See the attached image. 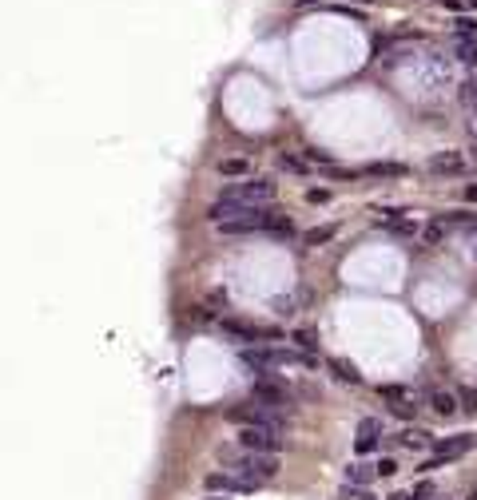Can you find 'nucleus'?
<instances>
[{"instance_id": "1", "label": "nucleus", "mask_w": 477, "mask_h": 500, "mask_svg": "<svg viewBox=\"0 0 477 500\" xmlns=\"http://www.w3.org/2000/svg\"><path fill=\"white\" fill-rule=\"evenodd\" d=\"M223 460V469L235 472V477H243L247 484H271L279 477V453H254V449H227L219 453Z\"/></svg>"}, {"instance_id": "2", "label": "nucleus", "mask_w": 477, "mask_h": 500, "mask_svg": "<svg viewBox=\"0 0 477 500\" xmlns=\"http://www.w3.org/2000/svg\"><path fill=\"white\" fill-rule=\"evenodd\" d=\"M286 445L283 425H239V449L254 453H279Z\"/></svg>"}, {"instance_id": "3", "label": "nucleus", "mask_w": 477, "mask_h": 500, "mask_svg": "<svg viewBox=\"0 0 477 500\" xmlns=\"http://www.w3.org/2000/svg\"><path fill=\"white\" fill-rule=\"evenodd\" d=\"M477 445V437L473 433H457V437H446V441H437L434 449H430V460L422 465V472H434V469H442L446 460H457V457H466L469 449Z\"/></svg>"}, {"instance_id": "4", "label": "nucleus", "mask_w": 477, "mask_h": 500, "mask_svg": "<svg viewBox=\"0 0 477 500\" xmlns=\"http://www.w3.org/2000/svg\"><path fill=\"white\" fill-rule=\"evenodd\" d=\"M203 489L211 492V496H239V492H251L254 484H247L243 477H235V472H227V469H219V472H207V480H203Z\"/></svg>"}, {"instance_id": "5", "label": "nucleus", "mask_w": 477, "mask_h": 500, "mask_svg": "<svg viewBox=\"0 0 477 500\" xmlns=\"http://www.w3.org/2000/svg\"><path fill=\"white\" fill-rule=\"evenodd\" d=\"M461 171H466V155L461 151H446V155L430 159V175H461Z\"/></svg>"}, {"instance_id": "6", "label": "nucleus", "mask_w": 477, "mask_h": 500, "mask_svg": "<svg viewBox=\"0 0 477 500\" xmlns=\"http://www.w3.org/2000/svg\"><path fill=\"white\" fill-rule=\"evenodd\" d=\"M378 433H382V421L378 417L358 421V453H374L378 449Z\"/></svg>"}, {"instance_id": "7", "label": "nucleus", "mask_w": 477, "mask_h": 500, "mask_svg": "<svg viewBox=\"0 0 477 500\" xmlns=\"http://www.w3.org/2000/svg\"><path fill=\"white\" fill-rule=\"evenodd\" d=\"M398 445H402V449H414V453H426V449L437 445V437L426 433V429H402L398 433Z\"/></svg>"}, {"instance_id": "8", "label": "nucleus", "mask_w": 477, "mask_h": 500, "mask_svg": "<svg viewBox=\"0 0 477 500\" xmlns=\"http://www.w3.org/2000/svg\"><path fill=\"white\" fill-rule=\"evenodd\" d=\"M251 401H259V405H266V409H283L286 405V393L279 390V385H266V381H259L251 390Z\"/></svg>"}, {"instance_id": "9", "label": "nucleus", "mask_w": 477, "mask_h": 500, "mask_svg": "<svg viewBox=\"0 0 477 500\" xmlns=\"http://www.w3.org/2000/svg\"><path fill=\"white\" fill-rule=\"evenodd\" d=\"M378 477V460H354V465H346V484H370Z\"/></svg>"}, {"instance_id": "10", "label": "nucleus", "mask_w": 477, "mask_h": 500, "mask_svg": "<svg viewBox=\"0 0 477 500\" xmlns=\"http://www.w3.org/2000/svg\"><path fill=\"white\" fill-rule=\"evenodd\" d=\"M219 175H223V179H251L254 167L247 159H219Z\"/></svg>"}, {"instance_id": "11", "label": "nucleus", "mask_w": 477, "mask_h": 500, "mask_svg": "<svg viewBox=\"0 0 477 500\" xmlns=\"http://www.w3.org/2000/svg\"><path fill=\"white\" fill-rule=\"evenodd\" d=\"M326 365H330V373H335L338 381H346V385H362V373H358L354 365H350V361H342V358H330Z\"/></svg>"}, {"instance_id": "12", "label": "nucleus", "mask_w": 477, "mask_h": 500, "mask_svg": "<svg viewBox=\"0 0 477 500\" xmlns=\"http://www.w3.org/2000/svg\"><path fill=\"white\" fill-rule=\"evenodd\" d=\"M430 405H434L437 417H454V413H457V393L437 390V393H430Z\"/></svg>"}, {"instance_id": "13", "label": "nucleus", "mask_w": 477, "mask_h": 500, "mask_svg": "<svg viewBox=\"0 0 477 500\" xmlns=\"http://www.w3.org/2000/svg\"><path fill=\"white\" fill-rule=\"evenodd\" d=\"M454 32H457V40H477V16L461 12V16L454 21Z\"/></svg>"}, {"instance_id": "14", "label": "nucleus", "mask_w": 477, "mask_h": 500, "mask_svg": "<svg viewBox=\"0 0 477 500\" xmlns=\"http://www.w3.org/2000/svg\"><path fill=\"white\" fill-rule=\"evenodd\" d=\"M335 234H338V227H315V230H306V234H303V242H306V246H326Z\"/></svg>"}, {"instance_id": "15", "label": "nucleus", "mask_w": 477, "mask_h": 500, "mask_svg": "<svg viewBox=\"0 0 477 500\" xmlns=\"http://www.w3.org/2000/svg\"><path fill=\"white\" fill-rule=\"evenodd\" d=\"M291 341H295L303 353H315L318 350V334L315 330H295V334H291Z\"/></svg>"}, {"instance_id": "16", "label": "nucleus", "mask_w": 477, "mask_h": 500, "mask_svg": "<svg viewBox=\"0 0 477 500\" xmlns=\"http://www.w3.org/2000/svg\"><path fill=\"white\" fill-rule=\"evenodd\" d=\"M430 496H434V484H430V480H422V484H414L410 492H394L390 500H430Z\"/></svg>"}, {"instance_id": "17", "label": "nucleus", "mask_w": 477, "mask_h": 500, "mask_svg": "<svg viewBox=\"0 0 477 500\" xmlns=\"http://www.w3.org/2000/svg\"><path fill=\"white\" fill-rule=\"evenodd\" d=\"M446 230H449V222H446V219L430 222V227L422 230V242H430V246H434V242H442V239H446Z\"/></svg>"}, {"instance_id": "18", "label": "nucleus", "mask_w": 477, "mask_h": 500, "mask_svg": "<svg viewBox=\"0 0 477 500\" xmlns=\"http://www.w3.org/2000/svg\"><path fill=\"white\" fill-rule=\"evenodd\" d=\"M279 167H283V171H295V175H306V171H310V163L286 151V155H279Z\"/></svg>"}, {"instance_id": "19", "label": "nucleus", "mask_w": 477, "mask_h": 500, "mask_svg": "<svg viewBox=\"0 0 477 500\" xmlns=\"http://www.w3.org/2000/svg\"><path fill=\"white\" fill-rule=\"evenodd\" d=\"M457 60L477 68V40H457Z\"/></svg>"}, {"instance_id": "20", "label": "nucleus", "mask_w": 477, "mask_h": 500, "mask_svg": "<svg viewBox=\"0 0 477 500\" xmlns=\"http://www.w3.org/2000/svg\"><path fill=\"white\" fill-rule=\"evenodd\" d=\"M271 310L279 314V318H291V314H295V298H274Z\"/></svg>"}, {"instance_id": "21", "label": "nucleus", "mask_w": 477, "mask_h": 500, "mask_svg": "<svg viewBox=\"0 0 477 500\" xmlns=\"http://www.w3.org/2000/svg\"><path fill=\"white\" fill-rule=\"evenodd\" d=\"M338 496H342V500H370L362 484H342V492H338Z\"/></svg>"}, {"instance_id": "22", "label": "nucleus", "mask_w": 477, "mask_h": 500, "mask_svg": "<svg viewBox=\"0 0 477 500\" xmlns=\"http://www.w3.org/2000/svg\"><path fill=\"white\" fill-rule=\"evenodd\" d=\"M370 175H406V167H398V163H374Z\"/></svg>"}, {"instance_id": "23", "label": "nucleus", "mask_w": 477, "mask_h": 500, "mask_svg": "<svg viewBox=\"0 0 477 500\" xmlns=\"http://www.w3.org/2000/svg\"><path fill=\"white\" fill-rule=\"evenodd\" d=\"M306 203H318V207H322V203H330V191H326V187H310V191H306Z\"/></svg>"}, {"instance_id": "24", "label": "nucleus", "mask_w": 477, "mask_h": 500, "mask_svg": "<svg viewBox=\"0 0 477 500\" xmlns=\"http://www.w3.org/2000/svg\"><path fill=\"white\" fill-rule=\"evenodd\" d=\"M394 472H398V460H394V457H382V460H378V477H394Z\"/></svg>"}, {"instance_id": "25", "label": "nucleus", "mask_w": 477, "mask_h": 500, "mask_svg": "<svg viewBox=\"0 0 477 500\" xmlns=\"http://www.w3.org/2000/svg\"><path fill=\"white\" fill-rule=\"evenodd\" d=\"M306 163H310V167H315V163H322V167H330V155H326V151H306Z\"/></svg>"}, {"instance_id": "26", "label": "nucleus", "mask_w": 477, "mask_h": 500, "mask_svg": "<svg viewBox=\"0 0 477 500\" xmlns=\"http://www.w3.org/2000/svg\"><path fill=\"white\" fill-rule=\"evenodd\" d=\"M382 393H386V397H402V390H394V385L382 390ZM394 413H398V417H410V405H394Z\"/></svg>"}, {"instance_id": "27", "label": "nucleus", "mask_w": 477, "mask_h": 500, "mask_svg": "<svg viewBox=\"0 0 477 500\" xmlns=\"http://www.w3.org/2000/svg\"><path fill=\"white\" fill-rule=\"evenodd\" d=\"M461 401H466V409H469V413H477V390L461 393Z\"/></svg>"}, {"instance_id": "28", "label": "nucleus", "mask_w": 477, "mask_h": 500, "mask_svg": "<svg viewBox=\"0 0 477 500\" xmlns=\"http://www.w3.org/2000/svg\"><path fill=\"white\" fill-rule=\"evenodd\" d=\"M466 199H469V203H477V183H469V187H466Z\"/></svg>"}, {"instance_id": "29", "label": "nucleus", "mask_w": 477, "mask_h": 500, "mask_svg": "<svg viewBox=\"0 0 477 500\" xmlns=\"http://www.w3.org/2000/svg\"><path fill=\"white\" fill-rule=\"evenodd\" d=\"M442 4H446V8H461V0H442Z\"/></svg>"}, {"instance_id": "30", "label": "nucleus", "mask_w": 477, "mask_h": 500, "mask_svg": "<svg viewBox=\"0 0 477 500\" xmlns=\"http://www.w3.org/2000/svg\"><path fill=\"white\" fill-rule=\"evenodd\" d=\"M295 4H303V8H306V4H322V0H295Z\"/></svg>"}, {"instance_id": "31", "label": "nucleus", "mask_w": 477, "mask_h": 500, "mask_svg": "<svg viewBox=\"0 0 477 500\" xmlns=\"http://www.w3.org/2000/svg\"><path fill=\"white\" fill-rule=\"evenodd\" d=\"M469 151H473V159H477V140H473V147H469Z\"/></svg>"}, {"instance_id": "32", "label": "nucleus", "mask_w": 477, "mask_h": 500, "mask_svg": "<svg viewBox=\"0 0 477 500\" xmlns=\"http://www.w3.org/2000/svg\"><path fill=\"white\" fill-rule=\"evenodd\" d=\"M207 500H231V496H207Z\"/></svg>"}]
</instances>
